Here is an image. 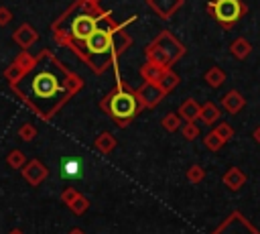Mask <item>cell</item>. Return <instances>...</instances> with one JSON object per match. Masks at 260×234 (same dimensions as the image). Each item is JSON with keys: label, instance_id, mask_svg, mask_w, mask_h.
I'll use <instances>...</instances> for the list:
<instances>
[{"label": "cell", "instance_id": "18", "mask_svg": "<svg viewBox=\"0 0 260 234\" xmlns=\"http://www.w3.org/2000/svg\"><path fill=\"white\" fill-rule=\"evenodd\" d=\"M81 173V159L77 157H65L61 159V175L67 179H75Z\"/></svg>", "mask_w": 260, "mask_h": 234}, {"label": "cell", "instance_id": "3", "mask_svg": "<svg viewBox=\"0 0 260 234\" xmlns=\"http://www.w3.org/2000/svg\"><path fill=\"white\" fill-rule=\"evenodd\" d=\"M100 108L118 128H126L144 110L138 100L136 87H130L120 75L116 85L100 100Z\"/></svg>", "mask_w": 260, "mask_h": 234}, {"label": "cell", "instance_id": "17", "mask_svg": "<svg viewBox=\"0 0 260 234\" xmlns=\"http://www.w3.org/2000/svg\"><path fill=\"white\" fill-rule=\"evenodd\" d=\"M203 79H205V83H207L209 87L217 90V87H221V85L225 83V71H223L219 65H211V67L205 71Z\"/></svg>", "mask_w": 260, "mask_h": 234}, {"label": "cell", "instance_id": "25", "mask_svg": "<svg viewBox=\"0 0 260 234\" xmlns=\"http://www.w3.org/2000/svg\"><path fill=\"white\" fill-rule=\"evenodd\" d=\"M203 144H205V149H207V151L217 153V151H219V149H221L225 142H223V140L217 136V132H215V130H211V132H207V134L203 136Z\"/></svg>", "mask_w": 260, "mask_h": 234}, {"label": "cell", "instance_id": "22", "mask_svg": "<svg viewBox=\"0 0 260 234\" xmlns=\"http://www.w3.org/2000/svg\"><path fill=\"white\" fill-rule=\"evenodd\" d=\"M4 161H6V165H8L10 169H16V171H20L28 159H26V155H24L20 149H12V151L6 155V159H4Z\"/></svg>", "mask_w": 260, "mask_h": 234}, {"label": "cell", "instance_id": "20", "mask_svg": "<svg viewBox=\"0 0 260 234\" xmlns=\"http://www.w3.org/2000/svg\"><path fill=\"white\" fill-rule=\"evenodd\" d=\"M219 116H221V112H219L217 104H213V102H205V104H201L199 120H201L203 124H215V122L219 120Z\"/></svg>", "mask_w": 260, "mask_h": 234}, {"label": "cell", "instance_id": "9", "mask_svg": "<svg viewBox=\"0 0 260 234\" xmlns=\"http://www.w3.org/2000/svg\"><path fill=\"white\" fill-rule=\"evenodd\" d=\"M20 175H22V179H24L28 185L39 187V185L49 177V169H47V165H45L41 159H30V161H26L24 167L20 169Z\"/></svg>", "mask_w": 260, "mask_h": 234}, {"label": "cell", "instance_id": "1", "mask_svg": "<svg viewBox=\"0 0 260 234\" xmlns=\"http://www.w3.org/2000/svg\"><path fill=\"white\" fill-rule=\"evenodd\" d=\"M8 85L26 108L49 122L83 87V79L53 51L41 49L35 55L30 69L18 81Z\"/></svg>", "mask_w": 260, "mask_h": 234}, {"label": "cell", "instance_id": "14", "mask_svg": "<svg viewBox=\"0 0 260 234\" xmlns=\"http://www.w3.org/2000/svg\"><path fill=\"white\" fill-rule=\"evenodd\" d=\"M199 112H201V104H197V100H193V98L183 100V104L177 110V114L181 116L183 122H195V120H199Z\"/></svg>", "mask_w": 260, "mask_h": 234}, {"label": "cell", "instance_id": "6", "mask_svg": "<svg viewBox=\"0 0 260 234\" xmlns=\"http://www.w3.org/2000/svg\"><path fill=\"white\" fill-rule=\"evenodd\" d=\"M209 234H260V232H258V228L252 222H248L244 218L242 212L236 210Z\"/></svg>", "mask_w": 260, "mask_h": 234}, {"label": "cell", "instance_id": "4", "mask_svg": "<svg viewBox=\"0 0 260 234\" xmlns=\"http://www.w3.org/2000/svg\"><path fill=\"white\" fill-rule=\"evenodd\" d=\"M185 53H187V47L171 31H165V28L144 47L146 61L160 65L165 69L173 67L181 57H185Z\"/></svg>", "mask_w": 260, "mask_h": 234}, {"label": "cell", "instance_id": "26", "mask_svg": "<svg viewBox=\"0 0 260 234\" xmlns=\"http://www.w3.org/2000/svg\"><path fill=\"white\" fill-rule=\"evenodd\" d=\"M185 177H187V181L189 183H193V185H197V183H201L203 179H205V169L201 167V165H191L189 169H187V173H185Z\"/></svg>", "mask_w": 260, "mask_h": 234}, {"label": "cell", "instance_id": "16", "mask_svg": "<svg viewBox=\"0 0 260 234\" xmlns=\"http://www.w3.org/2000/svg\"><path fill=\"white\" fill-rule=\"evenodd\" d=\"M138 73H140L142 81H154V83H156V81L162 77V73H165V67H160V65H154V63L146 61V63H142V65H140Z\"/></svg>", "mask_w": 260, "mask_h": 234}, {"label": "cell", "instance_id": "24", "mask_svg": "<svg viewBox=\"0 0 260 234\" xmlns=\"http://www.w3.org/2000/svg\"><path fill=\"white\" fill-rule=\"evenodd\" d=\"M67 208L71 210V214H73V216H83V214L89 210V199H87L85 195H81V193H79V195H77V197H75Z\"/></svg>", "mask_w": 260, "mask_h": 234}, {"label": "cell", "instance_id": "35", "mask_svg": "<svg viewBox=\"0 0 260 234\" xmlns=\"http://www.w3.org/2000/svg\"><path fill=\"white\" fill-rule=\"evenodd\" d=\"M98 2H100V0H98Z\"/></svg>", "mask_w": 260, "mask_h": 234}, {"label": "cell", "instance_id": "33", "mask_svg": "<svg viewBox=\"0 0 260 234\" xmlns=\"http://www.w3.org/2000/svg\"><path fill=\"white\" fill-rule=\"evenodd\" d=\"M8 234H26L22 228H12V230H8Z\"/></svg>", "mask_w": 260, "mask_h": 234}, {"label": "cell", "instance_id": "29", "mask_svg": "<svg viewBox=\"0 0 260 234\" xmlns=\"http://www.w3.org/2000/svg\"><path fill=\"white\" fill-rule=\"evenodd\" d=\"M213 130L217 132V136H219L223 142L232 140V138H234V132H236V130H234V126H232L230 122H219V124H217Z\"/></svg>", "mask_w": 260, "mask_h": 234}, {"label": "cell", "instance_id": "2", "mask_svg": "<svg viewBox=\"0 0 260 234\" xmlns=\"http://www.w3.org/2000/svg\"><path fill=\"white\" fill-rule=\"evenodd\" d=\"M112 22H116L112 12L102 8L98 0H73L51 22V35L57 45L67 47L73 53V49L79 47L91 33Z\"/></svg>", "mask_w": 260, "mask_h": 234}, {"label": "cell", "instance_id": "21", "mask_svg": "<svg viewBox=\"0 0 260 234\" xmlns=\"http://www.w3.org/2000/svg\"><path fill=\"white\" fill-rule=\"evenodd\" d=\"M156 83L162 87V92H165V94H169V92H173V90L181 83V77H179V73H175V71H173V67H169V69H165L162 77H160Z\"/></svg>", "mask_w": 260, "mask_h": 234}, {"label": "cell", "instance_id": "19", "mask_svg": "<svg viewBox=\"0 0 260 234\" xmlns=\"http://www.w3.org/2000/svg\"><path fill=\"white\" fill-rule=\"evenodd\" d=\"M230 53L236 57V59H246L250 53H252V45H250V41L248 39H244V37H238V39H234L232 43H230Z\"/></svg>", "mask_w": 260, "mask_h": 234}, {"label": "cell", "instance_id": "28", "mask_svg": "<svg viewBox=\"0 0 260 234\" xmlns=\"http://www.w3.org/2000/svg\"><path fill=\"white\" fill-rule=\"evenodd\" d=\"M179 130H181V134H183L185 140H195L199 136V126L195 122H183Z\"/></svg>", "mask_w": 260, "mask_h": 234}, {"label": "cell", "instance_id": "32", "mask_svg": "<svg viewBox=\"0 0 260 234\" xmlns=\"http://www.w3.org/2000/svg\"><path fill=\"white\" fill-rule=\"evenodd\" d=\"M252 140H254V142H258V144H260V126H256V128H254V130H252Z\"/></svg>", "mask_w": 260, "mask_h": 234}, {"label": "cell", "instance_id": "23", "mask_svg": "<svg viewBox=\"0 0 260 234\" xmlns=\"http://www.w3.org/2000/svg\"><path fill=\"white\" fill-rule=\"evenodd\" d=\"M181 124H183V120H181V116H179L177 112H169V114H165V116L160 118V126H162L167 132H177V130L181 128Z\"/></svg>", "mask_w": 260, "mask_h": 234}, {"label": "cell", "instance_id": "15", "mask_svg": "<svg viewBox=\"0 0 260 234\" xmlns=\"http://www.w3.org/2000/svg\"><path fill=\"white\" fill-rule=\"evenodd\" d=\"M116 144H118V140H116V136H114L110 130L100 132V134L95 136V140H93V149H95L100 155H110V153L116 149Z\"/></svg>", "mask_w": 260, "mask_h": 234}, {"label": "cell", "instance_id": "31", "mask_svg": "<svg viewBox=\"0 0 260 234\" xmlns=\"http://www.w3.org/2000/svg\"><path fill=\"white\" fill-rule=\"evenodd\" d=\"M12 22V10L8 6H0V26H8Z\"/></svg>", "mask_w": 260, "mask_h": 234}, {"label": "cell", "instance_id": "13", "mask_svg": "<svg viewBox=\"0 0 260 234\" xmlns=\"http://www.w3.org/2000/svg\"><path fill=\"white\" fill-rule=\"evenodd\" d=\"M246 173L240 169V167H230L225 173H223V177H221V181H223V185L228 187V189H232V191H238V189H242L244 187V183H246Z\"/></svg>", "mask_w": 260, "mask_h": 234}, {"label": "cell", "instance_id": "8", "mask_svg": "<svg viewBox=\"0 0 260 234\" xmlns=\"http://www.w3.org/2000/svg\"><path fill=\"white\" fill-rule=\"evenodd\" d=\"M136 94H138V100H140V104H142L144 110H150V108L158 106L162 102V98L167 96L162 92V87L158 83H154V81H142L136 87Z\"/></svg>", "mask_w": 260, "mask_h": 234}, {"label": "cell", "instance_id": "27", "mask_svg": "<svg viewBox=\"0 0 260 234\" xmlns=\"http://www.w3.org/2000/svg\"><path fill=\"white\" fill-rule=\"evenodd\" d=\"M16 134H18L20 140L30 142L32 138H37V128H35L30 122H22V124L18 126V130H16Z\"/></svg>", "mask_w": 260, "mask_h": 234}, {"label": "cell", "instance_id": "12", "mask_svg": "<svg viewBox=\"0 0 260 234\" xmlns=\"http://www.w3.org/2000/svg\"><path fill=\"white\" fill-rule=\"evenodd\" d=\"M244 106H246V98L238 90H230L221 96V108L228 114H238V112L244 110Z\"/></svg>", "mask_w": 260, "mask_h": 234}, {"label": "cell", "instance_id": "5", "mask_svg": "<svg viewBox=\"0 0 260 234\" xmlns=\"http://www.w3.org/2000/svg\"><path fill=\"white\" fill-rule=\"evenodd\" d=\"M248 6L244 0H211L207 2V14L225 31L234 28L244 18Z\"/></svg>", "mask_w": 260, "mask_h": 234}, {"label": "cell", "instance_id": "30", "mask_svg": "<svg viewBox=\"0 0 260 234\" xmlns=\"http://www.w3.org/2000/svg\"><path fill=\"white\" fill-rule=\"evenodd\" d=\"M77 195H79V191H77L75 187H65V189L61 191V201H63L65 206H69Z\"/></svg>", "mask_w": 260, "mask_h": 234}, {"label": "cell", "instance_id": "34", "mask_svg": "<svg viewBox=\"0 0 260 234\" xmlns=\"http://www.w3.org/2000/svg\"><path fill=\"white\" fill-rule=\"evenodd\" d=\"M67 234H85V232H83L81 228H71V230H69Z\"/></svg>", "mask_w": 260, "mask_h": 234}, {"label": "cell", "instance_id": "7", "mask_svg": "<svg viewBox=\"0 0 260 234\" xmlns=\"http://www.w3.org/2000/svg\"><path fill=\"white\" fill-rule=\"evenodd\" d=\"M32 61H35V55H30L28 51H20L14 59H12V63L4 69V79L8 81V83H14V81H18L28 69H30V65H32Z\"/></svg>", "mask_w": 260, "mask_h": 234}, {"label": "cell", "instance_id": "11", "mask_svg": "<svg viewBox=\"0 0 260 234\" xmlns=\"http://www.w3.org/2000/svg\"><path fill=\"white\" fill-rule=\"evenodd\" d=\"M12 41L22 49V51H28V47H32L37 41H39V31L28 24V22H22L14 33H12Z\"/></svg>", "mask_w": 260, "mask_h": 234}, {"label": "cell", "instance_id": "10", "mask_svg": "<svg viewBox=\"0 0 260 234\" xmlns=\"http://www.w3.org/2000/svg\"><path fill=\"white\" fill-rule=\"evenodd\" d=\"M185 0H146V6L160 18V20H171L179 8H183Z\"/></svg>", "mask_w": 260, "mask_h": 234}]
</instances>
